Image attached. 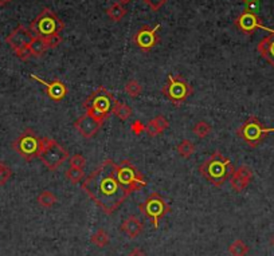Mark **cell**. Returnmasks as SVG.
Listing matches in <instances>:
<instances>
[{
    "label": "cell",
    "instance_id": "obj_1",
    "mask_svg": "<svg viewBox=\"0 0 274 256\" xmlns=\"http://www.w3.org/2000/svg\"><path fill=\"white\" fill-rule=\"evenodd\" d=\"M114 165L113 160L106 159L81 183V189L109 216L114 214L129 196L117 181Z\"/></svg>",
    "mask_w": 274,
    "mask_h": 256
},
{
    "label": "cell",
    "instance_id": "obj_2",
    "mask_svg": "<svg viewBox=\"0 0 274 256\" xmlns=\"http://www.w3.org/2000/svg\"><path fill=\"white\" fill-rule=\"evenodd\" d=\"M198 169L202 177H205L216 188H220L224 183H227L232 173L236 172L231 160L222 155L220 151H214L205 163L199 165Z\"/></svg>",
    "mask_w": 274,
    "mask_h": 256
},
{
    "label": "cell",
    "instance_id": "obj_3",
    "mask_svg": "<svg viewBox=\"0 0 274 256\" xmlns=\"http://www.w3.org/2000/svg\"><path fill=\"white\" fill-rule=\"evenodd\" d=\"M116 104L117 99L114 95L108 89H105L104 86H100L86 98V101L84 102V109L86 110V114H89L92 118L102 125L113 113Z\"/></svg>",
    "mask_w": 274,
    "mask_h": 256
},
{
    "label": "cell",
    "instance_id": "obj_4",
    "mask_svg": "<svg viewBox=\"0 0 274 256\" xmlns=\"http://www.w3.org/2000/svg\"><path fill=\"white\" fill-rule=\"evenodd\" d=\"M114 176L128 194L143 189L148 185L143 173L129 160H123L120 164L114 165Z\"/></svg>",
    "mask_w": 274,
    "mask_h": 256
},
{
    "label": "cell",
    "instance_id": "obj_5",
    "mask_svg": "<svg viewBox=\"0 0 274 256\" xmlns=\"http://www.w3.org/2000/svg\"><path fill=\"white\" fill-rule=\"evenodd\" d=\"M63 28H65V23L59 19L54 11H51L50 8H43L30 24L32 35L43 39L59 35V32H62Z\"/></svg>",
    "mask_w": 274,
    "mask_h": 256
},
{
    "label": "cell",
    "instance_id": "obj_6",
    "mask_svg": "<svg viewBox=\"0 0 274 256\" xmlns=\"http://www.w3.org/2000/svg\"><path fill=\"white\" fill-rule=\"evenodd\" d=\"M274 133V128H266L255 116H250L237 129V136L250 147H257L262 144L267 134Z\"/></svg>",
    "mask_w": 274,
    "mask_h": 256
},
{
    "label": "cell",
    "instance_id": "obj_7",
    "mask_svg": "<svg viewBox=\"0 0 274 256\" xmlns=\"http://www.w3.org/2000/svg\"><path fill=\"white\" fill-rule=\"evenodd\" d=\"M12 149L26 161L39 159L43 150V138H41L32 129H26L12 142Z\"/></svg>",
    "mask_w": 274,
    "mask_h": 256
},
{
    "label": "cell",
    "instance_id": "obj_8",
    "mask_svg": "<svg viewBox=\"0 0 274 256\" xmlns=\"http://www.w3.org/2000/svg\"><path fill=\"white\" fill-rule=\"evenodd\" d=\"M162 93L175 106H180L192 95L193 89L182 75L168 74L166 85L163 86Z\"/></svg>",
    "mask_w": 274,
    "mask_h": 256
},
{
    "label": "cell",
    "instance_id": "obj_9",
    "mask_svg": "<svg viewBox=\"0 0 274 256\" xmlns=\"http://www.w3.org/2000/svg\"><path fill=\"white\" fill-rule=\"evenodd\" d=\"M140 212L144 215V218L149 219L153 224V228H159V223L171 212V206L167 200L158 192L149 194L145 201L140 204Z\"/></svg>",
    "mask_w": 274,
    "mask_h": 256
},
{
    "label": "cell",
    "instance_id": "obj_10",
    "mask_svg": "<svg viewBox=\"0 0 274 256\" xmlns=\"http://www.w3.org/2000/svg\"><path fill=\"white\" fill-rule=\"evenodd\" d=\"M39 159L47 169L57 171L69 159V151L50 137H43V150Z\"/></svg>",
    "mask_w": 274,
    "mask_h": 256
},
{
    "label": "cell",
    "instance_id": "obj_11",
    "mask_svg": "<svg viewBox=\"0 0 274 256\" xmlns=\"http://www.w3.org/2000/svg\"><path fill=\"white\" fill-rule=\"evenodd\" d=\"M160 24H156L154 27L149 26H143L139 31L133 35V43L136 47H139L140 50L144 53L151 51L153 47H156L160 42V36H159V30H160Z\"/></svg>",
    "mask_w": 274,
    "mask_h": 256
},
{
    "label": "cell",
    "instance_id": "obj_12",
    "mask_svg": "<svg viewBox=\"0 0 274 256\" xmlns=\"http://www.w3.org/2000/svg\"><path fill=\"white\" fill-rule=\"evenodd\" d=\"M234 24L245 35H253L258 28H265L266 30V27L262 24L261 18L257 15V12L250 11L249 8H246L245 11H242L240 15L237 16V19L234 20Z\"/></svg>",
    "mask_w": 274,
    "mask_h": 256
},
{
    "label": "cell",
    "instance_id": "obj_13",
    "mask_svg": "<svg viewBox=\"0 0 274 256\" xmlns=\"http://www.w3.org/2000/svg\"><path fill=\"white\" fill-rule=\"evenodd\" d=\"M34 81L39 82L41 85L45 86V93H46L47 98L51 99L53 102H61L63 98L69 94V89L67 86L61 81V79H54V81H45L42 78H39L35 74L30 75Z\"/></svg>",
    "mask_w": 274,
    "mask_h": 256
},
{
    "label": "cell",
    "instance_id": "obj_14",
    "mask_svg": "<svg viewBox=\"0 0 274 256\" xmlns=\"http://www.w3.org/2000/svg\"><path fill=\"white\" fill-rule=\"evenodd\" d=\"M32 32L30 28H26L23 24H20L6 38V42L8 43V46L11 47L14 53L23 47H27L30 44L31 39H32Z\"/></svg>",
    "mask_w": 274,
    "mask_h": 256
},
{
    "label": "cell",
    "instance_id": "obj_15",
    "mask_svg": "<svg viewBox=\"0 0 274 256\" xmlns=\"http://www.w3.org/2000/svg\"><path fill=\"white\" fill-rule=\"evenodd\" d=\"M102 125L100 122H97L94 118L89 116V114H84L78 118L75 122H74V128L77 129V132L81 134L84 138H93V137L96 136L97 133L100 132V129Z\"/></svg>",
    "mask_w": 274,
    "mask_h": 256
},
{
    "label": "cell",
    "instance_id": "obj_16",
    "mask_svg": "<svg viewBox=\"0 0 274 256\" xmlns=\"http://www.w3.org/2000/svg\"><path fill=\"white\" fill-rule=\"evenodd\" d=\"M251 179H253V171L246 165H241L240 168H237L236 172L230 177V184H231L232 189L240 193L249 186Z\"/></svg>",
    "mask_w": 274,
    "mask_h": 256
},
{
    "label": "cell",
    "instance_id": "obj_17",
    "mask_svg": "<svg viewBox=\"0 0 274 256\" xmlns=\"http://www.w3.org/2000/svg\"><path fill=\"white\" fill-rule=\"evenodd\" d=\"M143 221L140 220L137 216H135V215H131L129 218H127L121 223V231H123L129 239H136L137 236H140L141 232H143Z\"/></svg>",
    "mask_w": 274,
    "mask_h": 256
},
{
    "label": "cell",
    "instance_id": "obj_18",
    "mask_svg": "<svg viewBox=\"0 0 274 256\" xmlns=\"http://www.w3.org/2000/svg\"><path fill=\"white\" fill-rule=\"evenodd\" d=\"M270 34L261 39L257 46V50L261 54L263 59H266L270 63L271 67H274V30H269Z\"/></svg>",
    "mask_w": 274,
    "mask_h": 256
},
{
    "label": "cell",
    "instance_id": "obj_19",
    "mask_svg": "<svg viewBox=\"0 0 274 256\" xmlns=\"http://www.w3.org/2000/svg\"><path fill=\"white\" fill-rule=\"evenodd\" d=\"M168 126H170V122L167 121L166 117L159 114L154 118H152L151 121H148V124L145 125V133L149 137L160 136V134L166 132Z\"/></svg>",
    "mask_w": 274,
    "mask_h": 256
},
{
    "label": "cell",
    "instance_id": "obj_20",
    "mask_svg": "<svg viewBox=\"0 0 274 256\" xmlns=\"http://www.w3.org/2000/svg\"><path fill=\"white\" fill-rule=\"evenodd\" d=\"M28 47H30L31 54H32V57H35V58H41V57L46 53V50H49L46 40L43 38H39V36H32Z\"/></svg>",
    "mask_w": 274,
    "mask_h": 256
},
{
    "label": "cell",
    "instance_id": "obj_21",
    "mask_svg": "<svg viewBox=\"0 0 274 256\" xmlns=\"http://www.w3.org/2000/svg\"><path fill=\"white\" fill-rule=\"evenodd\" d=\"M127 8L121 6L120 3L114 2V3L106 10V15L109 16V19L112 20V22H120L124 16L127 15Z\"/></svg>",
    "mask_w": 274,
    "mask_h": 256
},
{
    "label": "cell",
    "instance_id": "obj_22",
    "mask_svg": "<svg viewBox=\"0 0 274 256\" xmlns=\"http://www.w3.org/2000/svg\"><path fill=\"white\" fill-rule=\"evenodd\" d=\"M90 241L94 245H97L98 248H104V247H106L110 243V236H109V233L105 229L100 228L93 233L92 237H90Z\"/></svg>",
    "mask_w": 274,
    "mask_h": 256
},
{
    "label": "cell",
    "instance_id": "obj_23",
    "mask_svg": "<svg viewBox=\"0 0 274 256\" xmlns=\"http://www.w3.org/2000/svg\"><path fill=\"white\" fill-rule=\"evenodd\" d=\"M57 201H58V198L50 190H43L42 193L36 197V202L42 208H51V207H54L57 204Z\"/></svg>",
    "mask_w": 274,
    "mask_h": 256
},
{
    "label": "cell",
    "instance_id": "obj_24",
    "mask_svg": "<svg viewBox=\"0 0 274 256\" xmlns=\"http://www.w3.org/2000/svg\"><path fill=\"white\" fill-rule=\"evenodd\" d=\"M113 114H114L119 120L125 122V121H128L129 118H131L132 108L128 105V104H124V102L117 101L116 108H114V110H113Z\"/></svg>",
    "mask_w": 274,
    "mask_h": 256
},
{
    "label": "cell",
    "instance_id": "obj_25",
    "mask_svg": "<svg viewBox=\"0 0 274 256\" xmlns=\"http://www.w3.org/2000/svg\"><path fill=\"white\" fill-rule=\"evenodd\" d=\"M176 150H178V155L180 156V157H183V159H189L191 156H193L195 150H197V146L189 140H183L180 144H178Z\"/></svg>",
    "mask_w": 274,
    "mask_h": 256
},
{
    "label": "cell",
    "instance_id": "obj_26",
    "mask_svg": "<svg viewBox=\"0 0 274 256\" xmlns=\"http://www.w3.org/2000/svg\"><path fill=\"white\" fill-rule=\"evenodd\" d=\"M249 251H250L249 245H247L245 241L241 240V239L231 243L230 247H228V252H230L231 256H246L247 253H249Z\"/></svg>",
    "mask_w": 274,
    "mask_h": 256
},
{
    "label": "cell",
    "instance_id": "obj_27",
    "mask_svg": "<svg viewBox=\"0 0 274 256\" xmlns=\"http://www.w3.org/2000/svg\"><path fill=\"white\" fill-rule=\"evenodd\" d=\"M211 130H213V126L206 121H198L192 128L193 134L199 138H206L211 133Z\"/></svg>",
    "mask_w": 274,
    "mask_h": 256
},
{
    "label": "cell",
    "instance_id": "obj_28",
    "mask_svg": "<svg viewBox=\"0 0 274 256\" xmlns=\"http://www.w3.org/2000/svg\"><path fill=\"white\" fill-rule=\"evenodd\" d=\"M124 90H125V93L131 98H137L143 93V86H141V83H140L139 81L131 79V81H128L127 83H125V89Z\"/></svg>",
    "mask_w": 274,
    "mask_h": 256
},
{
    "label": "cell",
    "instance_id": "obj_29",
    "mask_svg": "<svg viewBox=\"0 0 274 256\" xmlns=\"http://www.w3.org/2000/svg\"><path fill=\"white\" fill-rule=\"evenodd\" d=\"M66 179L69 180L71 184H78L84 179V169L81 168H73L69 167V169L66 171Z\"/></svg>",
    "mask_w": 274,
    "mask_h": 256
},
{
    "label": "cell",
    "instance_id": "obj_30",
    "mask_svg": "<svg viewBox=\"0 0 274 256\" xmlns=\"http://www.w3.org/2000/svg\"><path fill=\"white\" fill-rule=\"evenodd\" d=\"M11 176H12L11 169H10L6 164L0 163V185H4V184L7 183L8 180L11 179Z\"/></svg>",
    "mask_w": 274,
    "mask_h": 256
},
{
    "label": "cell",
    "instance_id": "obj_31",
    "mask_svg": "<svg viewBox=\"0 0 274 256\" xmlns=\"http://www.w3.org/2000/svg\"><path fill=\"white\" fill-rule=\"evenodd\" d=\"M69 165L73 168H81V169H84L86 165V160L84 156L81 155H74L70 157V161H69Z\"/></svg>",
    "mask_w": 274,
    "mask_h": 256
},
{
    "label": "cell",
    "instance_id": "obj_32",
    "mask_svg": "<svg viewBox=\"0 0 274 256\" xmlns=\"http://www.w3.org/2000/svg\"><path fill=\"white\" fill-rule=\"evenodd\" d=\"M131 132L133 133L135 136H141L143 133H145V125L140 120L133 121L131 124Z\"/></svg>",
    "mask_w": 274,
    "mask_h": 256
},
{
    "label": "cell",
    "instance_id": "obj_33",
    "mask_svg": "<svg viewBox=\"0 0 274 256\" xmlns=\"http://www.w3.org/2000/svg\"><path fill=\"white\" fill-rule=\"evenodd\" d=\"M167 2H168V0H143V3L151 8L153 12H158Z\"/></svg>",
    "mask_w": 274,
    "mask_h": 256
},
{
    "label": "cell",
    "instance_id": "obj_34",
    "mask_svg": "<svg viewBox=\"0 0 274 256\" xmlns=\"http://www.w3.org/2000/svg\"><path fill=\"white\" fill-rule=\"evenodd\" d=\"M46 40V44L49 48H57L62 43L61 35H54V36H49V38H45Z\"/></svg>",
    "mask_w": 274,
    "mask_h": 256
},
{
    "label": "cell",
    "instance_id": "obj_35",
    "mask_svg": "<svg viewBox=\"0 0 274 256\" xmlns=\"http://www.w3.org/2000/svg\"><path fill=\"white\" fill-rule=\"evenodd\" d=\"M15 55L18 57V58L20 59V61H28V59L32 57V54H31V50L30 47H23V48H20V50L15 51Z\"/></svg>",
    "mask_w": 274,
    "mask_h": 256
},
{
    "label": "cell",
    "instance_id": "obj_36",
    "mask_svg": "<svg viewBox=\"0 0 274 256\" xmlns=\"http://www.w3.org/2000/svg\"><path fill=\"white\" fill-rule=\"evenodd\" d=\"M127 256H148L147 253L144 252L143 249H140V248H135V249H132L131 252L128 253Z\"/></svg>",
    "mask_w": 274,
    "mask_h": 256
},
{
    "label": "cell",
    "instance_id": "obj_37",
    "mask_svg": "<svg viewBox=\"0 0 274 256\" xmlns=\"http://www.w3.org/2000/svg\"><path fill=\"white\" fill-rule=\"evenodd\" d=\"M241 2L246 4V6H250V4H253V3H257L258 0H241Z\"/></svg>",
    "mask_w": 274,
    "mask_h": 256
},
{
    "label": "cell",
    "instance_id": "obj_38",
    "mask_svg": "<svg viewBox=\"0 0 274 256\" xmlns=\"http://www.w3.org/2000/svg\"><path fill=\"white\" fill-rule=\"evenodd\" d=\"M117 3H120L121 6H127V4H129L132 2V0H116Z\"/></svg>",
    "mask_w": 274,
    "mask_h": 256
},
{
    "label": "cell",
    "instance_id": "obj_39",
    "mask_svg": "<svg viewBox=\"0 0 274 256\" xmlns=\"http://www.w3.org/2000/svg\"><path fill=\"white\" fill-rule=\"evenodd\" d=\"M11 0H0V7H3V6H6L7 3H10Z\"/></svg>",
    "mask_w": 274,
    "mask_h": 256
},
{
    "label": "cell",
    "instance_id": "obj_40",
    "mask_svg": "<svg viewBox=\"0 0 274 256\" xmlns=\"http://www.w3.org/2000/svg\"><path fill=\"white\" fill-rule=\"evenodd\" d=\"M270 243H271V245H273V247H274V235H273V237H271Z\"/></svg>",
    "mask_w": 274,
    "mask_h": 256
}]
</instances>
